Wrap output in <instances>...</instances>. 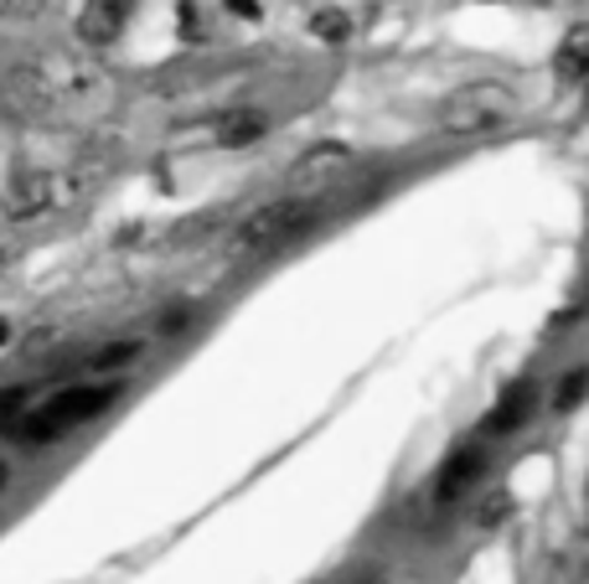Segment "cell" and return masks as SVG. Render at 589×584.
Listing matches in <instances>:
<instances>
[{
	"instance_id": "obj_1",
	"label": "cell",
	"mask_w": 589,
	"mask_h": 584,
	"mask_svg": "<svg viewBox=\"0 0 589 584\" xmlns=\"http://www.w3.org/2000/svg\"><path fill=\"white\" fill-rule=\"evenodd\" d=\"M32 109H52V115H68V109H88L104 98L109 79L98 73L94 62L83 58H68V52H47V58H32L21 68L16 79H11Z\"/></svg>"
},
{
	"instance_id": "obj_2",
	"label": "cell",
	"mask_w": 589,
	"mask_h": 584,
	"mask_svg": "<svg viewBox=\"0 0 589 584\" xmlns=\"http://www.w3.org/2000/svg\"><path fill=\"white\" fill-rule=\"evenodd\" d=\"M517 119V88L496 79H471L440 104V130L455 140H486Z\"/></svg>"
},
{
	"instance_id": "obj_3",
	"label": "cell",
	"mask_w": 589,
	"mask_h": 584,
	"mask_svg": "<svg viewBox=\"0 0 589 584\" xmlns=\"http://www.w3.org/2000/svg\"><path fill=\"white\" fill-rule=\"evenodd\" d=\"M115 398H119V383H73V389L52 393L37 414H21V440H26V445L62 440V434H73L79 425H94Z\"/></svg>"
},
{
	"instance_id": "obj_4",
	"label": "cell",
	"mask_w": 589,
	"mask_h": 584,
	"mask_svg": "<svg viewBox=\"0 0 589 584\" xmlns=\"http://www.w3.org/2000/svg\"><path fill=\"white\" fill-rule=\"evenodd\" d=\"M305 223H311V202H305V196L264 202V207H254L249 217H238V228L228 234V253H233V259H264V253L285 249Z\"/></svg>"
},
{
	"instance_id": "obj_5",
	"label": "cell",
	"mask_w": 589,
	"mask_h": 584,
	"mask_svg": "<svg viewBox=\"0 0 589 584\" xmlns=\"http://www.w3.org/2000/svg\"><path fill=\"white\" fill-rule=\"evenodd\" d=\"M73 187L52 171H16L5 181V192H0V213L11 217V223H32V217L52 213L58 202H68Z\"/></svg>"
},
{
	"instance_id": "obj_6",
	"label": "cell",
	"mask_w": 589,
	"mask_h": 584,
	"mask_svg": "<svg viewBox=\"0 0 589 584\" xmlns=\"http://www.w3.org/2000/svg\"><path fill=\"white\" fill-rule=\"evenodd\" d=\"M347 166H352V151H347V145H336V140L311 145V151H300V160L290 166V192L311 202V196H321L326 187H336Z\"/></svg>"
},
{
	"instance_id": "obj_7",
	"label": "cell",
	"mask_w": 589,
	"mask_h": 584,
	"mask_svg": "<svg viewBox=\"0 0 589 584\" xmlns=\"http://www.w3.org/2000/svg\"><path fill=\"white\" fill-rule=\"evenodd\" d=\"M130 11H135V0H83L79 11V41L83 47H115L119 32L130 26Z\"/></svg>"
},
{
	"instance_id": "obj_8",
	"label": "cell",
	"mask_w": 589,
	"mask_h": 584,
	"mask_svg": "<svg viewBox=\"0 0 589 584\" xmlns=\"http://www.w3.org/2000/svg\"><path fill=\"white\" fill-rule=\"evenodd\" d=\"M264 130H269V115L264 109H254V104H238V109H223V115L207 124V135H213V145H223V151H243V145H254V140H264Z\"/></svg>"
},
{
	"instance_id": "obj_9",
	"label": "cell",
	"mask_w": 589,
	"mask_h": 584,
	"mask_svg": "<svg viewBox=\"0 0 589 584\" xmlns=\"http://www.w3.org/2000/svg\"><path fill=\"white\" fill-rule=\"evenodd\" d=\"M481 470H486V455H481V450H460V455H450L445 470H440V481H434V502L440 506L466 502V491L481 481Z\"/></svg>"
},
{
	"instance_id": "obj_10",
	"label": "cell",
	"mask_w": 589,
	"mask_h": 584,
	"mask_svg": "<svg viewBox=\"0 0 589 584\" xmlns=\"http://www.w3.org/2000/svg\"><path fill=\"white\" fill-rule=\"evenodd\" d=\"M553 79L564 83V88H579L589 79V26L585 21H574L564 41H558V52H553Z\"/></svg>"
},
{
	"instance_id": "obj_11",
	"label": "cell",
	"mask_w": 589,
	"mask_h": 584,
	"mask_svg": "<svg viewBox=\"0 0 589 584\" xmlns=\"http://www.w3.org/2000/svg\"><path fill=\"white\" fill-rule=\"evenodd\" d=\"M528 409H532V389H528V383H517V389H512L507 398L486 414V429H491V434H512V429H522Z\"/></svg>"
},
{
	"instance_id": "obj_12",
	"label": "cell",
	"mask_w": 589,
	"mask_h": 584,
	"mask_svg": "<svg viewBox=\"0 0 589 584\" xmlns=\"http://www.w3.org/2000/svg\"><path fill=\"white\" fill-rule=\"evenodd\" d=\"M140 357H145V336H115L109 347H98L88 357V372H119L130 362H140Z\"/></svg>"
},
{
	"instance_id": "obj_13",
	"label": "cell",
	"mask_w": 589,
	"mask_h": 584,
	"mask_svg": "<svg viewBox=\"0 0 589 584\" xmlns=\"http://www.w3.org/2000/svg\"><path fill=\"white\" fill-rule=\"evenodd\" d=\"M512 491L507 487H496V491H486V497H481V502L471 506V527L476 533H491V527H502L512 517Z\"/></svg>"
},
{
	"instance_id": "obj_14",
	"label": "cell",
	"mask_w": 589,
	"mask_h": 584,
	"mask_svg": "<svg viewBox=\"0 0 589 584\" xmlns=\"http://www.w3.org/2000/svg\"><path fill=\"white\" fill-rule=\"evenodd\" d=\"M585 393H589V372L585 368H569L564 378H558V389H553V409L574 414L579 404H585Z\"/></svg>"
},
{
	"instance_id": "obj_15",
	"label": "cell",
	"mask_w": 589,
	"mask_h": 584,
	"mask_svg": "<svg viewBox=\"0 0 589 584\" xmlns=\"http://www.w3.org/2000/svg\"><path fill=\"white\" fill-rule=\"evenodd\" d=\"M311 32L321 41H347V32H352V16H347V11H315Z\"/></svg>"
},
{
	"instance_id": "obj_16",
	"label": "cell",
	"mask_w": 589,
	"mask_h": 584,
	"mask_svg": "<svg viewBox=\"0 0 589 584\" xmlns=\"http://www.w3.org/2000/svg\"><path fill=\"white\" fill-rule=\"evenodd\" d=\"M26 404H32V389H0V429L21 425Z\"/></svg>"
},
{
	"instance_id": "obj_17",
	"label": "cell",
	"mask_w": 589,
	"mask_h": 584,
	"mask_svg": "<svg viewBox=\"0 0 589 584\" xmlns=\"http://www.w3.org/2000/svg\"><path fill=\"white\" fill-rule=\"evenodd\" d=\"M47 0H0V16H37Z\"/></svg>"
},
{
	"instance_id": "obj_18",
	"label": "cell",
	"mask_w": 589,
	"mask_h": 584,
	"mask_svg": "<svg viewBox=\"0 0 589 584\" xmlns=\"http://www.w3.org/2000/svg\"><path fill=\"white\" fill-rule=\"evenodd\" d=\"M228 5H233L238 16H249V21H254V16H259V5H254V0H228Z\"/></svg>"
},
{
	"instance_id": "obj_19",
	"label": "cell",
	"mask_w": 589,
	"mask_h": 584,
	"mask_svg": "<svg viewBox=\"0 0 589 584\" xmlns=\"http://www.w3.org/2000/svg\"><path fill=\"white\" fill-rule=\"evenodd\" d=\"M5 342H11V321H0V347H5Z\"/></svg>"
},
{
	"instance_id": "obj_20",
	"label": "cell",
	"mask_w": 589,
	"mask_h": 584,
	"mask_svg": "<svg viewBox=\"0 0 589 584\" xmlns=\"http://www.w3.org/2000/svg\"><path fill=\"white\" fill-rule=\"evenodd\" d=\"M5 481H11V466H5V461H0V491H5Z\"/></svg>"
},
{
	"instance_id": "obj_21",
	"label": "cell",
	"mask_w": 589,
	"mask_h": 584,
	"mask_svg": "<svg viewBox=\"0 0 589 584\" xmlns=\"http://www.w3.org/2000/svg\"><path fill=\"white\" fill-rule=\"evenodd\" d=\"M0 270H5V253H0Z\"/></svg>"
}]
</instances>
